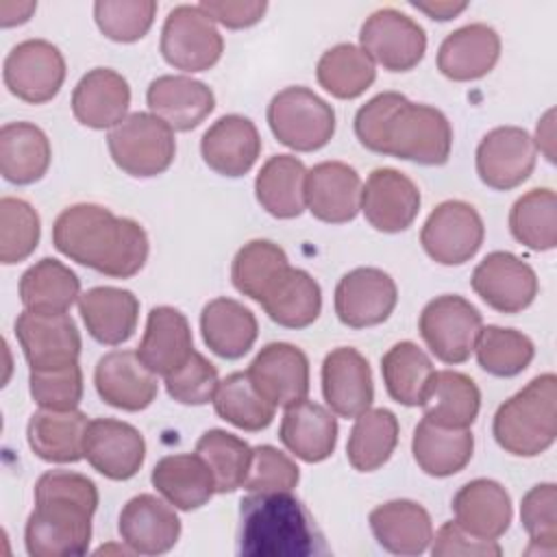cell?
Returning a JSON list of instances; mask_svg holds the SVG:
<instances>
[{"instance_id":"6da1fadb","label":"cell","mask_w":557,"mask_h":557,"mask_svg":"<svg viewBox=\"0 0 557 557\" xmlns=\"http://www.w3.org/2000/svg\"><path fill=\"white\" fill-rule=\"evenodd\" d=\"M355 135L363 148L376 154L420 165H444L453 148L448 117L398 91L376 94L361 104L355 115Z\"/></svg>"},{"instance_id":"7a4b0ae2","label":"cell","mask_w":557,"mask_h":557,"mask_svg":"<svg viewBox=\"0 0 557 557\" xmlns=\"http://www.w3.org/2000/svg\"><path fill=\"white\" fill-rule=\"evenodd\" d=\"M52 244L67 259L111 278L135 276L150 252L144 226L94 202L63 209L52 226Z\"/></svg>"},{"instance_id":"3957f363","label":"cell","mask_w":557,"mask_h":557,"mask_svg":"<svg viewBox=\"0 0 557 557\" xmlns=\"http://www.w3.org/2000/svg\"><path fill=\"white\" fill-rule=\"evenodd\" d=\"M98 487L91 479L70 470H48L35 483V509L24 529L30 557L85 555L91 542V516Z\"/></svg>"},{"instance_id":"277c9868","label":"cell","mask_w":557,"mask_h":557,"mask_svg":"<svg viewBox=\"0 0 557 557\" xmlns=\"http://www.w3.org/2000/svg\"><path fill=\"white\" fill-rule=\"evenodd\" d=\"M237 553L244 557H315L329 546L311 511L292 492H250L239 503Z\"/></svg>"},{"instance_id":"5b68a950","label":"cell","mask_w":557,"mask_h":557,"mask_svg":"<svg viewBox=\"0 0 557 557\" xmlns=\"http://www.w3.org/2000/svg\"><path fill=\"white\" fill-rule=\"evenodd\" d=\"M496 444L516 457H537L557 437V376L553 372L529 381L494 413Z\"/></svg>"},{"instance_id":"8992f818","label":"cell","mask_w":557,"mask_h":557,"mask_svg":"<svg viewBox=\"0 0 557 557\" xmlns=\"http://www.w3.org/2000/svg\"><path fill=\"white\" fill-rule=\"evenodd\" d=\"M113 163L135 178L163 174L176 157L174 131L146 111L128 113L107 135Z\"/></svg>"},{"instance_id":"52a82bcc","label":"cell","mask_w":557,"mask_h":557,"mask_svg":"<svg viewBox=\"0 0 557 557\" xmlns=\"http://www.w3.org/2000/svg\"><path fill=\"white\" fill-rule=\"evenodd\" d=\"M272 135L296 152L324 148L335 133V111L315 91L302 85L281 89L268 104Z\"/></svg>"},{"instance_id":"ba28073f","label":"cell","mask_w":557,"mask_h":557,"mask_svg":"<svg viewBox=\"0 0 557 557\" xmlns=\"http://www.w3.org/2000/svg\"><path fill=\"white\" fill-rule=\"evenodd\" d=\"M481 329L483 318L479 309L459 294L435 296L424 305L418 320V331L424 344L448 366L470 359Z\"/></svg>"},{"instance_id":"9c48e42d","label":"cell","mask_w":557,"mask_h":557,"mask_svg":"<svg viewBox=\"0 0 557 557\" xmlns=\"http://www.w3.org/2000/svg\"><path fill=\"white\" fill-rule=\"evenodd\" d=\"M159 50L176 70L205 72L220 61L224 39L198 4H178L163 22Z\"/></svg>"},{"instance_id":"30bf717a","label":"cell","mask_w":557,"mask_h":557,"mask_svg":"<svg viewBox=\"0 0 557 557\" xmlns=\"http://www.w3.org/2000/svg\"><path fill=\"white\" fill-rule=\"evenodd\" d=\"M485 237L479 211L463 200H444L426 218L420 231L424 252L440 265H461L470 261Z\"/></svg>"},{"instance_id":"8fae6325","label":"cell","mask_w":557,"mask_h":557,"mask_svg":"<svg viewBox=\"0 0 557 557\" xmlns=\"http://www.w3.org/2000/svg\"><path fill=\"white\" fill-rule=\"evenodd\" d=\"M359 48L389 72L413 70L426 52V33L409 15L385 7L374 11L359 30Z\"/></svg>"},{"instance_id":"7c38bea8","label":"cell","mask_w":557,"mask_h":557,"mask_svg":"<svg viewBox=\"0 0 557 557\" xmlns=\"http://www.w3.org/2000/svg\"><path fill=\"white\" fill-rule=\"evenodd\" d=\"M2 78L15 98L28 104H44L63 87L65 59L52 41L26 39L7 54Z\"/></svg>"},{"instance_id":"4fadbf2b","label":"cell","mask_w":557,"mask_h":557,"mask_svg":"<svg viewBox=\"0 0 557 557\" xmlns=\"http://www.w3.org/2000/svg\"><path fill=\"white\" fill-rule=\"evenodd\" d=\"M15 337L30 370H57L78 363L81 333L67 313L22 311L15 320Z\"/></svg>"},{"instance_id":"5bb4252c","label":"cell","mask_w":557,"mask_h":557,"mask_svg":"<svg viewBox=\"0 0 557 557\" xmlns=\"http://www.w3.org/2000/svg\"><path fill=\"white\" fill-rule=\"evenodd\" d=\"M476 296L500 313H520L537 296L535 270L507 250H494L472 272L470 278Z\"/></svg>"},{"instance_id":"9a60e30c","label":"cell","mask_w":557,"mask_h":557,"mask_svg":"<svg viewBox=\"0 0 557 557\" xmlns=\"http://www.w3.org/2000/svg\"><path fill=\"white\" fill-rule=\"evenodd\" d=\"M398 302L394 278L379 268H355L335 287V313L350 329L385 322Z\"/></svg>"},{"instance_id":"2e32d148","label":"cell","mask_w":557,"mask_h":557,"mask_svg":"<svg viewBox=\"0 0 557 557\" xmlns=\"http://www.w3.org/2000/svg\"><path fill=\"white\" fill-rule=\"evenodd\" d=\"M533 168V137L520 126H496L476 146V174L492 189L507 191L522 185Z\"/></svg>"},{"instance_id":"e0dca14e","label":"cell","mask_w":557,"mask_h":557,"mask_svg":"<svg viewBox=\"0 0 557 557\" xmlns=\"http://www.w3.org/2000/svg\"><path fill=\"white\" fill-rule=\"evenodd\" d=\"M83 457L89 466L111 481L133 479L146 459L144 435L128 422L115 418L89 420Z\"/></svg>"},{"instance_id":"ac0fdd59","label":"cell","mask_w":557,"mask_h":557,"mask_svg":"<svg viewBox=\"0 0 557 557\" xmlns=\"http://www.w3.org/2000/svg\"><path fill=\"white\" fill-rule=\"evenodd\" d=\"M246 372L257 392L274 407L296 405L309 394V359L294 344H265Z\"/></svg>"},{"instance_id":"d6986e66","label":"cell","mask_w":557,"mask_h":557,"mask_svg":"<svg viewBox=\"0 0 557 557\" xmlns=\"http://www.w3.org/2000/svg\"><path fill=\"white\" fill-rule=\"evenodd\" d=\"M420 189L394 168H376L361 187V211L372 228L400 233L409 228L420 211Z\"/></svg>"},{"instance_id":"ffe728a7","label":"cell","mask_w":557,"mask_h":557,"mask_svg":"<svg viewBox=\"0 0 557 557\" xmlns=\"http://www.w3.org/2000/svg\"><path fill=\"white\" fill-rule=\"evenodd\" d=\"M361 178L344 161H322L307 170L305 205L311 215L326 224H344L361 211Z\"/></svg>"},{"instance_id":"44dd1931","label":"cell","mask_w":557,"mask_h":557,"mask_svg":"<svg viewBox=\"0 0 557 557\" xmlns=\"http://www.w3.org/2000/svg\"><path fill=\"white\" fill-rule=\"evenodd\" d=\"M98 396L122 411H141L152 405L159 392L157 374H152L137 350H111L98 359L94 370Z\"/></svg>"},{"instance_id":"7402d4cb","label":"cell","mask_w":557,"mask_h":557,"mask_svg":"<svg viewBox=\"0 0 557 557\" xmlns=\"http://www.w3.org/2000/svg\"><path fill=\"white\" fill-rule=\"evenodd\" d=\"M322 394L329 409L342 418H357L370 409L374 383L368 359L350 346L333 348L322 361Z\"/></svg>"},{"instance_id":"603a6c76","label":"cell","mask_w":557,"mask_h":557,"mask_svg":"<svg viewBox=\"0 0 557 557\" xmlns=\"http://www.w3.org/2000/svg\"><path fill=\"white\" fill-rule=\"evenodd\" d=\"M122 542L137 555H163L181 535V520L163 498L154 494L133 496L120 511Z\"/></svg>"},{"instance_id":"cb8c5ba5","label":"cell","mask_w":557,"mask_h":557,"mask_svg":"<svg viewBox=\"0 0 557 557\" xmlns=\"http://www.w3.org/2000/svg\"><path fill=\"white\" fill-rule=\"evenodd\" d=\"M146 104L150 113L172 131L185 133L209 117L215 107V96L202 81L181 74H163L150 81Z\"/></svg>"},{"instance_id":"d4e9b609","label":"cell","mask_w":557,"mask_h":557,"mask_svg":"<svg viewBox=\"0 0 557 557\" xmlns=\"http://www.w3.org/2000/svg\"><path fill=\"white\" fill-rule=\"evenodd\" d=\"M200 154L215 174L228 178L244 176L261 154L259 131L255 122L244 115H222L205 131Z\"/></svg>"},{"instance_id":"484cf974","label":"cell","mask_w":557,"mask_h":557,"mask_svg":"<svg viewBox=\"0 0 557 557\" xmlns=\"http://www.w3.org/2000/svg\"><path fill=\"white\" fill-rule=\"evenodd\" d=\"M131 107L128 81L111 67H94L81 76L72 91L74 117L96 131L117 126Z\"/></svg>"},{"instance_id":"4316f807","label":"cell","mask_w":557,"mask_h":557,"mask_svg":"<svg viewBox=\"0 0 557 557\" xmlns=\"http://www.w3.org/2000/svg\"><path fill=\"white\" fill-rule=\"evenodd\" d=\"M498 57V33L483 22H474L444 37L437 50V70L442 72V76L457 83L476 81L492 72Z\"/></svg>"},{"instance_id":"83f0119b","label":"cell","mask_w":557,"mask_h":557,"mask_svg":"<svg viewBox=\"0 0 557 557\" xmlns=\"http://www.w3.org/2000/svg\"><path fill=\"white\" fill-rule=\"evenodd\" d=\"M194 352V337L187 318L168 305L152 307L146 331L137 346V357L157 376H168Z\"/></svg>"},{"instance_id":"f1b7e54d","label":"cell","mask_w":557,"mask_h":557,"mask_svg":"<svg viewBox=\"0 0 557 557\" xmlns=\"http://www.w3.org/2000/svg\"><path fill=\"white\" fill-rule=\"evenodd\" d=\"M455 522L479 540H498L511 524L513 507L509 492L492 479H474L453 496Z\"/></svg>"},{"instance_id":"f546056e","label":"cell","mask_w":557,"mask_h":557,"mask_svg":"<svg viewBox=\"0 0 557 557\" xmlns=\"http://www.w3.org/2000/svg\"><path fill=\"white\" fill-rule=\"evenodd\" d=\"M78 313L87 333L107 346H120L137 329L139 300L133 292L111 285L91 287L78 298Z\"/></svg>"},{"instance_id":"4dcf8cb0","label":"cell","mask_w":557,"mask_h":557,"mask_svg":"<svg viewBox=\"0 0 557 557\" xmlns=\"http://www.w3.org/2000/svg\"><path fill=\"white\" fill-rule=\"evenodd\" d=\"M278 437L294 457L307 463H320L335 450L337 420L331 409L305 398L285 407Z\"/></svg>"},{"instance_id":"1f68e13d","label":"cell","mask_w":557,"mask_h":557,"mask_svg":"<svg viewBox=\"0 0 557 557\" xmlns=\"http://www.w3.org/2000/svg\"><path fill=\"white\" fill-rule=\"evenodd\" d=\"M368 522L376 542L394 555H422L433 540L431 516L416 500H387L370 511Z\"/></svg>"},{"instance_id":"d6a6232c","label":"cell","mask_w":557,"mask_h":557,"mask_svg":"<svg viewBox=\"0 0 557 557\" xmlns=\"http://www.w3.org/2000/svg\"><path fill=\"white\" fill-rule=\"evenodd\" d=\"M150 481L154 490L181 511L198 509L215 494L213 472L198 453L161 457L152 468Z\"/></svg>"},{"instance_id":"836d02e7","label":"cell","mask_w":557,"mask_h":557,"mask_svg":"<svg viewBox=\"0 0 557 557\" xmlns=\"http://www.w3.org/2000/svg\"><path fill=\"white\" fill-rule=\"evenodd\" d=\"M200 331L211 352L222 359H239L252 348L259 324L248 307L220 296L202 307Z\"/></svg>"},{"instance_id":"e575fe53","label":"cell","mask_w":557,"mask_h":557,"mask_svg":"<svg viewBox=\"0 0 557 557\" xmlns=\"http://www.w3.org/2000/svg\"><path fill=\"white\" fill-rule=\"evenodd\" d=\"M87 424V416L78 409H39L28 420L26 440L30 450L44 461L76 463L83 459V440Z\"/></svg>"},{"instance_id":"d590c367","label":"cell","mask_w":557,"mask_h":557,"mask_svg":"<svg viewBox=\"0 0 557 557\" xmlns=\"http://www.w3.org/2000/svg\"><path fill=\"white\" fill-rule=\"evenodd\" d=\"M259 305L278 326L305 329L322 311V292L309 272L289 265L270 285Z\"/></svg>"},{"instance_id":"8d00e7d4","label":"cell","mask_w":557,"mask_h":557,"mask_svg":"<svg viewBox=\"0 0 557 557\" xmlns=\"http://www.w3.org/2000/svg\"><path fill=\"white\" fill-rule=\"evenodd\" d=\"M424 420L446 429H470L481 409L476 383L457 370H437L422 400Z\"/></svg>"},{"instance_id":"74e56055","label":"cell","mask_w":557,"mask_h":557,"mask_svg":"<svg viewBox=\"0 0 557 557\" xmlns=\"http://www.w3.org/2000/svg\"><path fill=\"white\" fill-rule=\"evenodd\" d=\"M411 453L424 474L435 479L453 476L470 463L474 435L470 429H446L422 418L413 429Z\"/></svg>"},{"instance_id":"f35d334b","label":"cell","mask_w":557,"mask_h":557,"mask_svg":"<svg viewBox=\"0 0 557 557\" xmlns=\"http://www.w3.org/2000/svg\"><path fill=\"white\" fill-rule=\"evenodd\" d=\"M52 148L33 122H9L0 128V174L13 185H30L50 168Z\"/></svg>"},{"instance_id":"ab89813d","label":"cell","mask_w":557,"mask_h":557,"mask_svg":"<svg viewBox=\"0 0 557 557\" xmlns=\"http://www.w3.org/2000/svg\"><path fill=\"white\" fill-rule=\"evenodd\" d=\"M305 178L307 168L298 157L274 154L261 165L255 178L257 202L278 220L298 218L307 209Z\"/></svg>"},{"instance_id":"60d3db41","label":"cell","mask_w":557,"mask_h":557,"mask_svg":"<svg viewBox=\"0 0 557 557\" xmlns=\"http://www.w3.org/2000/svg\"><path fill=\"white\" fill-rule=\"evenodd\" d=\"M81 298V281L65 263L44 257L20 278V300L26 311L67 313Z\"/></svg>"},{"instance_id":"b9f144b4","label":"cell","mask_w":557,"mask_h":557,"mask_svg":"<svg viewBox=\"0 0 557 557\" xmlns=\"http://www.w3.org/2000/svg\"><path fill=\"white\" fill-rule=\"evenodd\" d=\"M398 444V418L385 409H366L355 418L348 435L346 457L359 472H374L385 466Z\"/></svg>"},{"instance_id":"7bdbcfd3","label":"cell","mask_w":557,"mask_h":557,"mask_svg":"<svg viewBox=\"0 0 557 557\" xmlns=\"http://www.w3.org/2000/svg\"><path fill=\"white\" fill-rule=\"evenodd\" d=\"M429 355L413 342L394 344L381 357V374L392 400L405 407H420L433 376Z\"/></svg>"},{"instance_id":"ee69618b","label":"cell","mask_w":557,"mask_h":557,"mask_svg":"<svg viewBox=\"0 0 557 557\" xmlns=\"http://www.w3.org/2000/svg\"><path fill=\"white\" fill-rule=\"evenodd\" d=\"M315 76L320 87L333 98L352 100L374 83L376 65L359 46L337 44L320 57Z\"/></svg>"},{"instance_id":"f6af8a7d","label":"cell","mask_w":557,"mask_h":557,"mask_svg":"<svg viewBox=\"0 0 557 557\" xmlns=\"http://www.w3.org/2000/svg\"><path fill=\"white\" fill-rule=\"evenodd\" d=\"M509 231L529 250L544 252L557 244V196L548 187L522 194L509 211Z\"/></svg>"},{"instance_id":"bcb514c9","label":"cell","mask_w":557,"mask_h":557,"mask_svg":"<svg viewBox=\"0 0 557 557\" xmlns=\"http://www.w3.org/2000/svg\"><path fill=\"white\" fill-rule=\"evenodd\" d=\"M213 407L222 420L248 433L268 429L276 413V407L257 392L246 370L233 372L220 381Z\"/></svg>"},{"instance_id":"7dc6e473","label":"cell","mask_w":557,"mask_h":557,"mask_svg":"<svg viewBox=\"0 0 557 557\" xmlns=\"http://www.w3.org/2000/svg\"><path fill=\"white\" fill-rule=\"evenodd\" d=\"M194 453H198L213 472L218 494H231L244 487L252 461V448L246 440L224 429H209L198 437Z\"/></svg>"},{"instance_id":"c3c4849f","label":"cell","mask_w":557,"mask_h":557,"mask_svg":"<svg viewBox=\"0 0 557 557\" xmlns=\"http://www.w3.org/2000/svg\"><path fill=\"white\" fill-rule=\"evenodd\" d=\"M285 268H289V259L278 244L270 239H252L235 252L231 281L239 294L261 302Z\"/></svg>"},{"instance_id":"681fc988","label":"cell","mask_w":557,"mask_h":557,"mask_svg":"<svg viewBox=\"0 0 557 557\" xmlns=\"http://www.w3.org/2000/svg\"><path fill=\"white\" fill-rule=\"evenodd\" d=\"M479 366L498 379H509L529 368L535 357L531 337L516 329L487 324L481 329L474 344Z\"/></svg>"},{"instance_id":"f907efd6","label":"cell","mask_w":557,"mask_h":557,"mask_svg":"<svg viewBox=\"0 0 557 557\" xmlns=\"http://www.w3.org/2000/svg\"><path fill=\"white\" fill-rule=\"evenodd\" d=\"M41 235L39 213L30 202L13 196L0 200V261L4 265L28 259Z\"/></svg>"},{"instance_id":"816d5d0a","label":"cell","mask_w":557,"mask_h":557,"mask_svg":"<svg viewBox=\"0 0 557 557\" xmlns=\"http://www.w3.org/2000/svg\"><path fill=\"white\" fill-rule=\"evenodd\" d=\"M520 522L531 540L527 553L555 555L557 550V485L555 483H537L522 496Z\"/></svg>"},{"instance_id":"f5cc1de1","label":"cell","mask_w":557,"mask_h":557,"mask_svg":"<svg viewBox=\"0 0 557 557\" xmlns=\"http://www.w3.org/2000/svg\"><path fill=\"white\" fill-rule=\"evenodd\" d=\"M157 15L152 0H98L94 4V20L104 37L120 44L141 39Z\"/></svg>"},{"instance_id":"db71d44e","label":"cell","mask_w":557,"mask_h":557,"mask_svg":"<svg viewBox=\"0 0 557 557\" xmlns=\"http://www.w3.org/2000/svg\"><path fill=\"white\" fill-rule=\"evenodd\" d=\"M28 389L39 409L72 411L83 398V370L78 363L57 370H30Z\"/></svg>"},{"instance_id":"11a10c76","label":"cell","mask_w":557,"mask_h":557,"mask_svg":"<svg viewBox=\"0 0 557 557\" xmlns=\"http://www.w3.org/2000/svg\"><path fill=\"white\" fill-rule=\"evenodd\" d=\"M220 385L218 368L198 350L165 376V389L170 398L181 405H207L213 400Z\"/></svg>"},{"instance_id":"9f6ffc18","label":"cell","mask_w":557,"mask_h":557,"mask_svg":"<svg viewBox=\"0 0 557 557\" xmlns=\"http://www.w3.org/2000/svg\"><path fill=\"white\" fill-rule=\"evenodd\" d=\"M300 481V468L278 448L261 444L252 448V461L244 490L248 492H292Z\"/></svg>"},{"instance_id":"6f0895ef","label":"cell","mask_w":557,"mask_h":557,"mask_svg":"<svg viewBox=\"0 0 557 557\" xmlns=\"http://www.w3.org/2000/svg\"><path fill=\"white\" fill-rule=\"evenodd\" d=\"M503 548L496 540H479L463 531L455 520L444 522L431 540L433 557H498Z\"/></svg>"},{"instance_id":"680465c9","label":"cell","mask_w":557,"mask_h":557,"mask_svg":"<svg viewBox=\"0 0 557 557\" xmlns=\"http://www.w3.org/2000/svg\"><path fill=\"white\" fill-rule=\"evenodd\" d=\"M198 7L213 22L231 30L255 26L257 22L263 20L268 11V2L263 0H246V2L244 0H202Z\"/></svg>"},{"instance_id":"91938a15","label":"cell","mask_w":557,"mask_h":557,"mask_svg":"<svg viewBox=\"0 0 557 557\" xmlns=\"http://www.w3.org/2000/svg\"><path fill=\"white\" fill-rule=\"evenodd\" d=\"M533 146L540 148V152L546 157V161H555V109H548L535 128Z\"/></svg>"},{"instance_id":"94428289","label":"cell","mask_w":557,"mask_h":557,"mask_svg":"<svg viewBox=\"0 0 557 557\" xmlns=\"http://www.w3.org/2000/svg\"><path fill=\"white\" fill-rule=\"evenodd\" d=\"M37 2L26 0V2H15V0H2L0 2V26L2 28H11V26H20L24 22L30 20V15L35 13Z\"/></svg>"},{"instance_id":"6125c7cd","label":"cell","mask_w":557,"mask_h":557,"mask_svg":"<svg viewBox=\"0 0 557 557\" xmlns=\"http://www.w3.org/2000/svg\"><path fill=\"white\" fill-rule=\"evenodd\" d=\"M413 9L426 13L431 20L446 22L457 17L468 9V2H455V0H431V2H411Z\"/></svg>"}]
</instances>
